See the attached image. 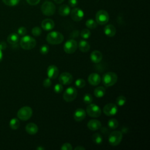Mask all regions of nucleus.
Here are the masks:
<instances>
[{
  "mask_svg": "<svg viewBox=\"0 0 150 150\" xmlns=\"http://www.w3.org/2000/svg\"><path fill=\"white\" fill-rule=\"evenodd\" d=\"M64 40L63 35L59 32L53 31L49 33L46 36L47 42L51 45H58Z\"/></svg>",
  "mask_w": 150,
  "mask_h": 150,
  "instance_id": "f257e3e1",
  "label": "nucleus"
},
{
  "mask_svg": "<svg viewBox=\"0 0 150 150\" xmlns=\"http://www.w3.org/2000/svg\"><path fill=\"white\" fill-rule=\"evenodd\" d=\"M36 45V40L30 36H24L20 40L21 47L25 50H30L35 47Z\"/></svg>",
  "mask_w": 150,
  "mask_h": 150,
  "instance_id": "f03ea898",
  "label": "nucleus"
},
{
  "mask_svg": "<svg viewBox=\"0 0 150 150\" xmlns=\"http://www.w3.org/2000/svg\"><path fill=\"white\" fill-rule=\"evenodd\" d=\"M118 76L114 72H107L102 77V81L103 84L106 87H111L114 85L117 81Z\"/></svg>",
  "mask_w": 150,
  "mask_h": 150,
  "instance_id": "7ed1b4c3",
  "label": "nucleus"
},
{
  "mask_svg": "<svg viewBox=\"0 0 150 150\" xmlns=\"http://www.w3.org/2000/svg\"><path fill=\"white\" fill-rule=\"evenodd\" d=\"M32 115V110L30 107L25 106L21 108L18 112L17 117L22 121L28 120Z\"/></svg>",
  "mask_w": 150,
  "mask_h": 150,
  "instance_id": "20e7f679",
  "label": "nucleus"
},
{
  "mask_svg": "<svg viewBox=\"0 0 150 150\" xmlns=\"http://www.w3.org/2000/svg\"><path fill=\"white\" fill-rule=\"evenodd\" d=\"M122 139V134L120 131H114L108 136V142L112 146L118 145Z\"/></svg>",
  "mask_w": 150,
  "mask_h": 150,
  "instance_id": "39448f33",
  "label": "nucleus"
},
{
  "mask_svg": "<svg viewBox=\"0 0 150 150\" xmlns=\"http://www.w3.org/2000/svg\"><path fill=\"white\" fill-rule=\"evenodd\" d=\"M86 113L91 117L97 118L100 116L101 110L100 107L96 104L90 103L86 108Z\"/></svg>",
  "mask_w": 150,
  "mask_h": 150,
  "instance_id": "423d86ee",
  "label": "nucleus"
},
{
  "mask_svg": "<svg viewBox=\"0 0 150 150\" xmlns=\"http://www.w3.org/2000/svg\"><path fill=\"white\" fill-rule=\"evenodd\" d=\"M41 11L46 16H52L56 11V6L51 2H45L41 6Z\"/></svg>",
  "mask_w": 150,
  "mask_h": 150,
  "instance_id": "0eeeda50",
  "label": "nucleus"
},
{
  "mask_svg": "<svg viewBox=\"0 0 150 150\" xmlns=\"http://www.w3.org/2000/svg\"><path fill=\"white\" fill-rule=\"evenodd\" d=\"M109 21V15L105 10L98 11L96 15V21L97 24L103 25Z\"/></svg>",
  "mask_w": 150,
  "mask_h": 150,
  "instance_id": "6e6552de",
  "label": "nucleus"
},
{
  "mask_svg": "<svg viewBox=\"0 0 150 150\" xmlns=\"http://www.w3.org/2000/svg\"><path fill=\"white\" fill-rule=\"evenodd\" d=\"M77 96V91L73 87H69L64 92L63 97L66 102H71L73 101Z\"/></svg>",
  "mask_w": 150,
  "mask_h": 150,
  "instance_id": "1a4fd4ad",
  "label": "nucleus"
},
{
  "mask_svg": "<svg viewBox=\"0 0 150 150\" xmlns=\"http://www.w3.org/2000/svg\"><path fill=\"white\" fill-rule=\"evenodd\" d=\"M78 47V45L77 42L71 39L67 40L64 44L63 49L66 53L68 54H72L76 52Z\"/></svg>",
  "mask_w": 150,
  "mask_h": 150,
  "instance_id": "9d476101",
  "label": "nucleus"
},
{
  "mask_svg": "<svg viewBox=\"0 0 150 150\" xmlns=\"http://www.w3.org/2000/svg\"><path fill=\"white\" fill-rule=\"evenodd\" d=\"M117 111L118 108L117 105L115 104L108 103L103 108V112L107 116H113L117 114Z\"/></svg>",
  "mask_w": 150,
  "mask_h": 150,
  "instance_id": "9b49d317",
  "label": "nucleus"
},
{
  "mask_svg": "<svg viewBox=\"0 0 150 150\" xmlns=\"http://www.w3.org/2000/svg\"><path fill=\"white\" fill-rule=\"evenodd\" d=\"M70 16L71 19L76 22L81 21L84 17V13L82 9L79 8H75L70 11Z\"/></svg>",
  "mask_w": 150,
  "mask_h": 150,
  "instance_id": "f8f14e48",
  "label": "nucleus"
},
{
  "mask_svg": "<svg viewBox=\"0 0 150 150\" xmlns=\"http://www.w3.org/2000/svg\"><path fill=\"white\" fill-rule=\"evenodd\" d=\"M73 80L72 75L67 72L62 73L59 77V81L62 85H69L72 83Z\"/></svg>",
  "mask_w": 150,
  "mask_h": 150,
  "instance_id": "ddd939ff",
  "label": "nucleus"
},
{
  "mask_svg": "<svg viewBox=\"0 0 150 150\" xmlns=\"http://www.w3.org/2000/svg\"><path fill=\"white\" fill-rule=\"evenodd\" d=\"M47 75L50 79H56L59 73L57 67L55 65H50L47 69Z\"/></svg>",
  "mask_w": 150,
  "mask_h": 150,
  "instance_id": "4468645a",
  "label": "nucleus"
},
{
  "mask_svg": "<svg viewBox=\"0 0 150 150\" xmlns=\"http://www.w3.org/2000/svg\"><path fill=\"white\" fill-rule=\"evenodd\" d=\"M86 115V111L81 108H78L75 110L73 114V117L76 121L80 122L85 118Z\"/></svg>",
  "mask_w": 150,
  "mask_h": 150,
  "instance_id": "2eb2a0df",
  "label": "nucleus"
},
{
  "mask_svg": "<svg viewBox=\"0 0 150 150\" xmlns=\"http://www.w3.org/2000/svg\"><path fill=\"white\" fill-rule=\"evenodd\" d=\"M88 81L91 86H97L101 81V77L98 74L93 73L88 76Z\"/></svg>",
  "mask_w": 150,
  "mask_h": 150,
  "instance_id": "dca6fc26",
  "label": "nucleus"
},
{
  "mask_svg": "<svg viewBox=\"0 0 150 150\" xmlns=\"http://www.w3.org/2000/svg\"><path fill=\"white\" fill-rule=\"evenodd\" d=\"M41 26L45 30H50L54 27V23L51 19H45L41 23Z\"/></svg>",
  "mask_w": 150,
  "mask_h": 150,
  "instance_id": "f3484780",
  "label": "nucleus"
},
{
  "mask_svg": "<svg viewBox=\"0 0 150 150\" xmlns=\"http://www.w3.org/2000/svg\"><path fill=\"white\" fill-rule=\"evenodd\" d=\"M103 59L102 53L98 50H94L90 54V59L94 63H100Z\"/></svg>",
  "mask_w": 150,
  "mask_h": 150,
  "instance_id": "a211bd4d",
  "label": "nucleus"
},
{
  "mask_svg": "<svg viewBox=\"0 0 150 150\" xmlns=\"http://www.w3.org/2000/svg\"><path fill=\"white\" fill-rule=\"evenodd\" d=\"M101 127V123L97 120H91L87 123V127L91 131H96Z\"/></svg>",
  "mask_w": 150,
  "mask_h": 150,
  "instance_id": "6ab92c4d",
  "label": "nucleus"
},
{
  "mask_svg": "<svg viewBox=\"0 0 150 150\" xmlns=\"http://www.w3.org/2000/svg\"><path fill=\"white\" fill-rule=\"evenodd\" d=\"M104 33L108 37H112L116 33V29L112 25H107L104 28Z\"/></svg>",
  "mask_w": 150,
  "mask_h": 150,
  "instance_id": "aec40b11",
  "label": "nucleus"
},
{
  "mask_svg": "<svg viewBox=\"0 0 150 150\" xmlns=\"http://www.w3.org/2000/svg\"><path fill=\"white\" fill-rule=\"evenodd\" d=\"M25 130L27 133L30 135H34L36 134L38 131V127L36 124L33 122H30L28 124L26 125Z\"/></svg>",
  "mask_w": 150,
  "mask_h": 150,
  "instance_id": "412c9836",
  "label": "nucleus"
},
{
  "mask_svg": "<svg viewBox=\"0 0 150 150\" xmlns=\"http://www.w3.org/2000/svg\"><path fill=\"white\" fill-rule=\"evenodd\" d=\"M78 47L79 50L84 53L87 52L90 49V44L85 40H81L78 44Z\"/></svg>",
  "mask_w": 150,
  "mask_h": 150,
  "instance_id": "4be33fe9",
  "label": "nucleus"
},
{
  "mask_svg": "<svg viewBox=\"0 0 150 150\" xmlns=\"http://www.w3.org/2000/svg\"><path fill=\"white\" fill-rule=\"evenodd\" d=\"M19 35L17 33H12L7 38V42L12 45H16L18 41H19Z\"/></svg>",
  "mask_w": 150,
  "mask_h": 150,
  "instance_id": "5701e85b",
  "label": "nucleus"
},
{
  "mask_svg": "<svg viewBox=\"0 0 150 150\" xmlns=\"http://www.w3.org/2000/svg\"><path fill=\"white\" fill-rule=\"evenodd\" d=\"M70 8L67 5H62L59 8V13L62 16H66L70 14Z\"/></svg>",
  "mask_w": 150,
  "mask_h": 150,
  "instance_id": "b1692460",
  "label": "nucleus"
},
{
  "mask_svg": "<svg viewBox=\"0 0 150 150\" xmlns=\"http://www.w3.org/2000/svg\"><path fill=\"white\" fill-rule=\"evenodd\" d=\"M105 94V88L103 86H99L94 90V94L97 98L103 97Z\"/></svg>",
  "mask_w": 150,
  "mask_h": 150,
  "instance_id": "393cba45",
  "label": "nucleus"
},
{
  "mask_svg": "<svg viewBox=\"0 0 150 150\" xmlns=\"http://www.w3.org/2000/svg\"><path fill=\"white\" fill-rule=\"evenodd\" d=\"M20 122L17 118H12L9 122V126L12 129H16L19 127Z\"/></svg>",
  "mask_w": 150,
  "mask_h": 150,
  "instance_id": "a878e982",
  "label": "nucleus"
},
{
  "mask_svg": "<svg viewBox=\"0 0 150 150\" xmlns=\"http://www.w3.org/2000/svg\"><path fill=\"white\" fill-rule=\"evenodd\" d=\"M86 26L87 28L90 29H95L97 26V23L93 19H89L86 22Z\"/></svg>",
  "mask_w": 150,
  "mask_h": 150,
  "instance_id": "bb28decb",
  "label": "nucleus"
},
{
  "mask_svg": "<svg viewBox=\"0 0 150 150\" xmlns=\"http://www.w3.org/2000/svg\"><path fill=\"white\" fill-rule=\"evenodd\" d=\"M92 139L95 144L99 145L103 142V137L98 133H95L92 136Z\"/></svg>",
  "mask_w": 150,
  "mask_h": 150,
  "instance_id": "cd10ccee",
  "label": "nucleus"
},
{
  "mask_svg": "<svg viewBox=\"0 0 150 150\" xmlns=\"http://www.w3.org/2000/svg\"><path fill=\"white\" fill-rule=\"evenodd\" d=\"M107 125L110 128L115 129L118 126V122L115 118H111L108 120Z\"/></svg>",
  "mask_w": 150,
  "mask_h": 150,
  "instance_id": "c85d7f7f",
  "label": "nucleus"
},
{
  "mask_svg": "<svg viewBox=\"0 0 150 150\" xmlns=\"http://www.w3.org/2000/svg\"><path fill=\"white\" fill-rule=\"evenodd\" d=\"M127 101L126 97L123 96H118L116 99V104L119 106H122Z\"/></svg>",
  "mask_w": 150,
  "mask_h": 150,
  "instance_id": "c756f323",
  "label": "nucleus"
},
{
  "mask_svg": "<svg viewBox=\"0 0 150 150\" xmlns=\"http://www.w3.org/2000/svg\"><path fill=\"white\" fill-rule=\"evenodd\" d=\"M90 35H91L90 31L88 29H83L80 32L81 36L82 37V38L84 39H88L90 36Z\"/></svg>",
  "mask_w": 150,
  "mask_h": 150,
  "instance_id": "7c9ffc66",
  "label": "nucleus"
},
{
  "mask_svg": "<svg viewBox=\"0 0 150 150\" xmlns=\"http://www.w3.org/2000/svg\"><path fill=\"white\" fill-rule=\"evenodd\" d=\"M75 85L79 88H83L86 85V81L83 79H77L75 81Z\"/></svg>",
  "mask_w": 150,
  "mask_h": 150,
  "instance_id": "2f4dec72",
  "label": "nucleus"
},
{
  "mask_svg": "<svg viewBox=\"0 0 150 150\" xmlns=\"http://www.w3.org/2000/svg\"><path fill=\"white\" fill-rule=\"evenodd\" d=\"M83 101L85 104H89L93 101V97L91 94L88 93H86L83 96Z\"/></svg>",
  "mask_w": 150,
  "mask_h": 150,
  "instance_id": "473e14b6",
  "label": "nucleus"
},
{
  "mask_svg": "<svg viewBox=\"0 0 150 150\" xmlns=\"http://www.w3.org/2000/svg\"><path fill=\"white\" fill-rule=\"evenodd\" d=\"M3 2L8 6H15L16 5L20 0H2Z\"/></svg>",
  "mask_w": 150,
  "mask_h": 150,
  "instance_id": "72a5a7b5",
  "label": "nucleus"
},
{
  "mask_svg": "<svg viewBox=\"0 0 150 150\" xmlns=\"http://www.w3.org/2000/svg\"><path fill=\"white\" fill-rule=\"evenodd\" d=\"M32 33L35 36H39L42 33V29L38 26L34 27L32 29Z\"/></svg>",
  "mask_w": 150,
  "mask_h": 150,
  "instance_id": "f704fd0d",
  "label": "nucleus"
},
{
  "mask_svg": "<svg viewBox=\"0 0 150 150\" xmlns=\"http://www.w3.org/2000/svg\"><path fill=\"white\" fill-rule=\"evenodd\" d=\"M63 87L62 84L60 83H58L54 86V91L57 94H59L63 91Z\"/></svg>",
  "mask_w": 150,
  "mask_h": 150,
  "instance_id": "c9c22d12",
  "label": "nucleus"
},
{
  "mask_svg": "<svg viewBox=\"0 0 150 150\" xmlns=\"http://www.w3.org/2000/svg\"><path fill=\"white\" fill-rule=\"evenodd\" d=\"M49 46L46 45H42L40 48V52L42 54H46L49 52Z\"/></svg>",
  "mask_w": 150,
  "mask_h": 150,
  "instance_id": "e433bc0d",
  "label": "nucleus"
},
{
  "mask_svg": "<svg viewBox=\"0 0 150 150\" xmlns=\"http://www.w3.org/2000/svg\"><path fill=\"white\" fill-rule=\"evenodd\" d=\"M60 149L62 150H72L73 148L70 144L69 143H64L62 145Z\"/></svg>",
  "mask_w": 150,
  "mask_h": 150,
  "instance_id": "4c0bfd02",
  "label": "nucleus"
},
{
  "mask_svg": "<svg viewBox=\"0 0 150 150\" xmlns=\"http://www.w3.org/2000/svg\"><path fill=\"white\" fill-rule=\"evenodd\" d=\"M51 84H52V81H51V79L49 77L45 79L43 82V85L46 88L49 87L51 86Z\"/></svg>",
  "mask_w": 150,
  "mask_h": 150,
  "instance_id": "58836bf2",
  "label": "nucleus"
},
{
  "mask_svg": "<svg viewBox=\"0 0 150 150\" xmlns=\"http://www.w3.org/2000/svg\"><path fill=\"white\" fill-rule=\"evenodd\" d=\"M27 32V30L26 29L23 27V26H22V27H20L18 29V35H21V36H24L25 35V34Z\"/></svg>",
  "mask_w": 150,
  "mask_h": 150,
  "instance_id": "ea45409f",
  "label": "nucleus"
},
{
  "mask_svg": "<svg viewBox=\"0 0 150 150\" xmlns=\"http://www.w3.org/2000/svg\"><path fill=\"white\" fill-rule=\"evenodd\" d=\"M79 31L77 30H73L71 34H70V37L73 39V38H76L79 36Z\"/></svg>",
  "mask_w": 150,
  "mask_h": 150,
  "instance_id": "a19ab883",
  "label": "nucleus"
},
{
  "mask_svg": "<svg viewBox=\"0 0 150 150\" xmlns=\"http://www.w3.org/2000/svg\"><path fill=\"white\" fill-rule=\"evenodd\" d=\"M69 4L71 7H75L78 4L77 0H69Z\"/></svg>",
  "mask_w": 150,
  "mask_h": 150,
  "instance_id": "79ce46f5",
  "label": "nucleus"
},
{
  "mask_svg": "<svg viewBox=\"0 0 150 150\" xmlns=\"http://www.w3.org/2000/svg\"><path fill=\"white\" fill-rule=\"evenodd\" d=\"M40 0H26L27 2L30 5H36L39 3Z\"/></svg>",
  "mask_w": 150,
  "mask_h": 150,
  "instance_id": "37998d69",
  "label": "nucleus"
},
{
  "mask_svg": "<svg viewBox=\"0 0 150 150\" xmlns=\"http://www.w3.org/2000/svg\"><path fill=\"white\" fill-rule=\"evenodd\" d=\"M6 48V43L5 42H0V49L1 50H4Z\"/></svg>",
  "mask_w": 150,
  "mask_h": 150,
  "instance_id": "c03bdc74",
  "label": "nucleus"
},
{
  "mask_svg": "<svg viewBox=\"0 0 150 150\" xmlns=\"http://www.w3.org/2000/svg\"><path fill=\"white\" fill-rule=\"evenodd\" d=\"M75 150H85L86 148L82 146H77L74 148Z\"/></svg>",
  "mask_w": 150,
  "mask_h": 150,
  "instance_id": "a18cd8bd",
  "label": "nucleus"
},
{
  "mask_svg": "<svg viewBox=\"0 0 150 150\" xmlns=\"http://www.w3.org/2000/svg\"><path fill=\"white\" fill-rule=\"evenodd\" d=\"M64 0H54V1L56 3V4H61L62 3Z\"/></svg>",
  "mask_w": 150,
  "mask_h": 150,
  "instance_id": "49530a36",
  "label": "nucleus"
},
{
  "mask_svg": "<svg viewBox=\"0 0 150 150\" xmlns=\"http://www.w3.org/2000/svg\"><path fill=\"white\" fill-rule=\"evenodd\" d=\"M2 58H3V53H2V50L0 49V62L2 61Z\"/></svg>",
  "mask_w": 150,
  "mask_h": 150,
  "instance_id": "de8ad7c7",
  "label": "nucleus"
},
{
  "mask_svg": "<svg viewBox=\"0 0 150 150\" xmlns=\"http://www.w3.org/2000/svg\"><path fill=\"white\" fill-rule=\"evenodd\" d=\"M36 149H38V150H43V149H45V148H43L42 146H39V147L36 148Z\"/></svg>",
  "mask_w": 150,
  "mask_h": 150,
  "instance_id": "09e8293b",
  "label": "nucleus"
}]
</instances>
